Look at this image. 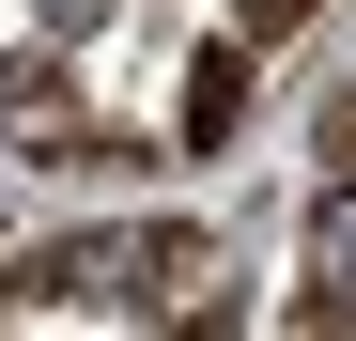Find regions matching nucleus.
<instances>
[{"label":"nucleus","mask_w":356,"mask_h":341,"mask_svg":"<svg viewBox=\"0 0 356 341\" xmlns=\"http://www.w3.org/2000/svg\"><path fill=\"white\" fill-rule=\"evenodd\" d=\"M310 264H325V310H356V187L310 217Z\"/></svg>","instance_id":"nucleus-1"},{"label":"nucleus","mask_w":356,"mask_h":341,"mask_svg":"<svg viewBox=\"0 0 356 341\" xmlns=\"http://www.w3.org/2000/svg\"><path fill=\"white\" fill-rule=\"evenodd\" d=\"M232 93H248V63H232V47H217V63H202V78H186V125H202V140H217V125H232Z\"/></svg>","instance_id":"nucleus-2"},{"label":"nucleus","mask_w":356,"mask_h":341,"mask_svg":"<svg viewBox=\"0 0 356 341\" xmlns=\"http://www.w3.org/2000/svg\"><path fill=\"white\" fill-rule=\"evenodd\" d=\"M248 16H264V31H279V16H310V0H248Z\"/></svg>","instance_id":"nucleus-3"},{"label":"nucleus","mask_w":356,"mask_h":341,"mask_svg":"<svg viewBox=\"0 0 356 341\" xmlns=\"http://www.w3.org/2000/svg\"><path fill=\"white\" fill-rule=\"evenodd\" d=\"M47 16H63V31H78V16H93V0H47Z\"/></svg>","instance_id":"nucleus-4"}]
</instances>
